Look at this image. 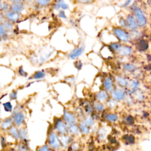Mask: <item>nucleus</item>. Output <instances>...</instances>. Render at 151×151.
<instances>
[{"instance_id":"1","label":"nucleus","mask_w":151,"mask_h":151,"mask_svg":"<svg viewBox=\"0 0 151 151\" xmlns=\"http://www.w3.org/2000/svg\"><path fill=\"white\" fill-rule=\"evenodd\" d=\"M112 32L117 39L120 42H126L130 40V34L122 27H114L112 29Z\"/></svg>"},{"instance_id":"2","label":"nucleus","mask_w":151,"mask_h":151,"mask_svg":"<svg viewBox=\"0 0 151 151\" xmlns=\"http://www.w3.org/2000/svg\"><path fill=\"white\" fill-rule=\"evenodd\" d=\"M134 16L137 22L138 25L140 27H144L147 23L146 17L144 14L143 10L137 6H134L132 8Z\"/></svg>"},{"instance_id":"3","label":"nucleus","mask_w":151,"mask_h":151,"mask_svg":"<svg viewBox=\"0 0 151 151\" xmlns=\"http://www.w3.org/2000/svg\"><path fill=\"white\" fill-rule=\"evenodd\" d=\"M126 27L132 31H136L139 27L137 22L133 15L129 14L126 18Z\"/></svg>"},{"instance_id":"4","label":"nucleus","mask_w":151,"mask_h":151,"mask_svg":"<svg viewBox=\"0 0 151 151\" xmlns=\"http://www.w3.org/2000/svg\"><path fill=\"white\" fill-rule=\"evenodd\" d=\"M100 54L101 57L105 60H111L114 57V52L107 45H104L100 51Z\"/></svg>"},{"instance_id":"5","label":"nucleus","mask_w":151,"mask_h":151,"mask_svg":"<svg viewBox=\"0 0 151 151\" xmlns=\"http://www.w3.org/2000/svg\"><path fill=\"white\" fill-rule=\"evenodd\" d=\"M102 84L104 90L108 93H111L114 89L113 79L110 76L104 77L103 80Z\"/></svg>"},{"instance_id":"6","label":"nucleus","mask_w":151,"mask_h":151,"mask_svg":"<svg viewBox=\"0 0 151 151\" xmlns=\"http://www.w3.org/2000/svg\"><path fill=\"white\" fill-rule=\"evenodd\" d=\"M4 18H5L6 20L14 23L19 20L20 18V14L15 12L11 10H9L8 11L4 12Z\"/></svg>"},{"instance_id":"7","label":"nucleus","mask_w":151,"mask_h":151,"mask_svg":"<svg viewBox=\"0 0 151 151\" xmlns=\"http://www.w3.org/2000/svg\"><path fill=\"white\" fill-rule=\"evenodd\" d=\"M133 49L130 46L127 45H122L119 50L116 53L118 55L123 57H127L132 54Z\"/></svg>"},{"instance_id":"8","label":"nucleus","mask_w":151,"mask_h":151,"mask_svg":"<svg viewBox=\"0 0 151 151\" xmlns=\"http://www.w3.org/2000/svg\"><path fill=\"white\" fill-rule=\"evenodd\" d=\"M48 142L51 147L55 148V149H58L60 146V142L57 138V136L56 134L54 132H52L48 137Z\"/></svg>"},{"instance_id":"9","label":"nucleus","mask_w":151,"mask_h":151,"mask_svg":"<svg viewBox=\"0 0 151 151\" xmlns=\"http://www.w3.org/2000/svg\"><path fill=\"white\" fill-rule=\"evenodd\" d=\"M84 50V45H80L76 47L69 54V57L72 60L77 59L79 56H80Z\"/></svg>"},{"instance_id":"10","label":"nucleus","mask_w":151,"mask_h":151,"mask_svg":"<svg viewBox=\"0 0 151 151\" xmlns=\"http://www.w3.org/2000/svg\"><path fill=\"white\" fill-rule=\"evenodd\" d=\"M111 95L115 100H122L125 97V93L122 89H114L111 93Z\"/></svg>"},{"instance_id":"11","label":"nucleus","mask_w":151,"mask_h":151,"mask_svg":"<svg viewBox=\"0 0 151 151\" xmlns=\"http://www.w3.org/2000/svg\"><path fill=\"white\" fill-rule=\"evenodd\" d=\"M109 94L108 92H107L105 90L100 91L96 94V97L97 100L100 102H104L108 100L109 99Z\"/></svg>"},{"instance_id":"12","label":"nucleus","mask_w":151,"mask_h":151,"mask_svg":"<svg viewBox=\"0 0 151 151\" xmlns=\"http://www.w3.org/2000/svg\"><path fill=\"white\" fill-rule=\"evenodd\" d=\"M13 120H14V122L15 123V124L16 125L19 126V125L22 124L24 120V114L21 112L15 113L14 115Z\"/></svg>"},{"instance_id":"13","label":"nucleus","mask_w":151,"mask_h":151,"mask_svg":"<svg viewBox=\"0 0 151 151\" xmlns=\"http://www.w3.org/2000/svg\"><path fill=\"white\" fill-rule=\"evenodd\" d=\"M24 6L23 3H18V4H11V7H10V10L20 14L21 12L24 11Z\"/></svg>"},{"instance_id":"14","label":"nucleus","mask_w":151,"mask_h":151,"mask_svg":"<svg viewBox=\"0 0 151 151\" xmlns=\"http://www.w3.org/2000/svg\"><path fill=\"white\" fill-rule=\"evenodd\" d=\"M54 8L55 10H58L60 8L65 10L68 9V5L63 0H57L54 5Z\"/></svg>"},{"instance_id":"15","label":"nucleus","mask_w":151,"mask_h":151,"mask_svg":"<svg viewBox=\"0 0 151 151\" xmlns=\"http://www.w3.org/2000/svg\"><path fill=\"white\" fill-rule=\"evenodd\" d=\"M55 127H56L55 128L61 134H65L67 132L66 126H65V124L62 121H60V120L58 121L55 123Z\"/></svg>"},{"instance_id":"16","label":"nucleus","mask_w":151,"mask_h":151,"mask_svg":"<svg viewBox=\"0 0 151 151\" xmlns=\"http://www.w3.org/2000/svg\"><path fill=\"white\" fill-rule=\"evenodd\" d=\"M115 81L121 87H126L128 85V81L127 79L121 76H117L115 77Z\"/></svg>"},{"instance_id":"17","label":"nucleus","mask_w":151,"mask_h":151,"mask_svg":"<svg viewBox=\"0 0 151 151\" xmlns=\"http://www.w3.org/2000/svg\"><path fill=\"white\" fill-rule=\"evenodd\" d=\"M64 117L65 122H67V123L70 124V125L73 124L76 121V118H75L74 116L70 112H67V111L65 112L64 113Z\"/></svg>"},{"instance_id":"18","label":"nucleus","mask_w":151,"mask_h":151,"mask_svg":"<svg viewBox=\"0 0 151 151\" xmlns=\"http://www.w3.org/2000/svg\"><path fill=\"white\" fill-rule=\"evenodd\" d=\"M46 76V73L42 71V70H40L36 71L32 76L30 77V79H34V80H40L44 78Z\"/></svg>"},{"instance_id":"19","label":"nucleus","mask_w":151,"mask_h":151,"mask_svg":"<svg viewBox=\"0 0 151 151\" xmlns=\"http://www.w3.org/2000/svg\"><path fill=\"white\" fill-rule=\"evenodd\" d=\"M123 69L129 73H133L136 71V67L132 63H125L123 65Z\"/></svg>"},{"instance_id":"20","label":"nucleus","mask_w":151,"mask_h":151,"mask_svg":"<svg viewBox=\"0 0 151 151\" xmlns=\"http://www.w3.org/2000/svg\"><path fill=\"white\" fill-rule=\"evenodd\" d=\"M121 45H122V44L120 42L117 41V42L111 43L109 45V47L114 52V53H117L119 50Z\"/></svg>"},{"instance_id":"21","label":"nucleus","mask_w":151,"mask_h":151,"mask_svg":"<svg viewBox=\"0 0 151 151\" xmlns=\"http://www.w3.org/2000/svg\"><path fill=\"white\" fill-rule=\"evenodd\" d=\"M1 24H3L4 27H5V29L7 31H11L13 29H14V25L13 23L5 19L4 20V21L1 22Z\"/></svg>"},{"instance_id":"22","label":"nucleus","mask_w":151,"mask_h":151,"mask_svg":"<svg viewBox=\"0 0 151 151\" xmlns=\"http://www.w3.org/2000/svg\"><path fill=\"white\" fill-rule=\"evenodd\" d=\"M10 7H11V5L9 4L7 2H6V1L2 2V0H1L0 8H1V12H2V11L6 12V11L10 10Z\"/></svg>"},{"instance_id":"23","label":"nucleus","mask_w":151,"mask_h":151,"mask_svg":"<svg viewBox=\"0 0 151 151\" xmlns=\"http://www.w3.org/2000/svg\"><path fill=\"white\" fill-rule=\"evenodd\" d=\"M36 4L41 7L48 6L51 4V0H34Z\"/></svg>"},{"instance_id":"24","label":"nucleus","mask_w":151,"mask_h":151,"mask_svg":"<svg viewBox=\"0 0 151 151\" xmlns=\"http://www.w3.org/2000/svg\"><path fill=\"white\" fill-rule=\"evenodd\" d=\"M12 123V120L11 119H7L5 120H4V122L2 123L1 127L2 129H7L8 128H11L10 127L11 126Z\"/></svg>"},{"instance_id":"25","label":"nucleus","mask_w":151,"mask_h":151,"mask_svg":"<svg viewBox=\"0 0 151 151\" xmlns=\"http://www.w3.org/2000/svg\"><path fill=\"white\" fill-rule=\"evenodd\" d=\"M9 133L14 137L15 139H18L19 137V132H18L17 129L15 127H11L9 130Z\"/></svg>"},{"instance_id":"26","label":"nucleus","mask_w":151,"mask_h":151,"mask_svg":"<svg viewBox=\"0 0 151 151\" xmlns=\"http://www.w3.org/2000/svg\"><path fill=\"white\" fill-rule=\"evenodd\" d=\"M118 119V116L116 114H113V113H110L107 114L106 116V119L110 122H116Z\"/></svg>"},{"instance_id":"27","label":"nucleus","mask_w":151,"mask_h":151,"mask_svg":"<svg viewBox=\"0 0 151 151\" xmlns=\"http://www.w3.org/2000/svg\"><path fill=\"white\" fill-rule=\"evenodd\" d=\"M80 130L84 134H87L90 130L89 127H88V126L86 124H85L84 123H82L80 124Z\"/></svg>"},{"instance_id":"28","label":"nucleus","mask_w":151,"mask_h":151,"mask_svg":"<svg viewBox=\"0 0 151 151\" xmlns=\"http://www.w3.org/2000/svg\"><path fill=\"white\" fill-rule=\"evenodd\" d=\"M7 32L8 31L5 29V28L4 27L3 24L1 23V25H0V35H1V38H2L3 37H5V36H6Z\"/></svg>"},{"instance_id":"29","label":"nucleus","mask_w":151,"mask_h":151,"mask_svg":"<svg viewBox=\"0 0 151 151\" xmlns=\"http://www.w3.org/2000/svg\"><path fill=\"white\" fill-rule=\"evenodd\" d=\"M94 107H95V109L98 111H101L104 109V105L101 102L98 101L95 103Z\"/></svg>"},{"instance_id":"30","label":"nucleus","mask_w":151,"mask_h":151,"mask_svg":"<svg viewBox=\"0 0 151 151\" xmlns=\"http://www.w3.org/2000/svg\"><path fill=\"white\" fill-rule=\"evenodd\" d=\"M75 1L80 4H91L95 2V0H75Z\"/></svg>"},{"instance_id":"31","label":"nucleus","mask_w":151,"mask_h":151,"mask_svg":"<svg viewBox=\"0 0 151 151\" xmlns=\"http://www.w3.org/2000/svg\"><path fill=\"white\" fill-rule=\"evenodd\" d=\"M69 130L70 131V133H71L72 134H77L78 133V131H79L78 127H77L73 124L70 126V127H69Z\"/></svg>"},{"instance_id":"32","label":"nucleus","mask_w":151,"mask_h":151,"mask_svg":"<svg viewBox=\"0 0 151 151\" xmlns=\"http://www.w3.org/2000/svg\"><path fill=\"white\" fill-rule=\"evenodd\" d=\"M4 109L6 111H11L12 110V106L10 102H6V103H4Z\"/></svg>"},{"instance_id":"33","label":"nucleus","mask_w":151,"mask_h":151,"mask_svg":"<svg viewBox=\"0 0 151 151\" xmlns=\"http://www.w3.org/2000/svg\"><path fill=\"white\" fill-rule=\"evenodd\" d=\"M84 123L86 124L87 126H91L93 124V120L91 119V117H88L84 120Z\"/></svg>"},{"instance_id":"34","label":"nucleus","mask_w":151,"mask_h":151,"mask_svg":"<svg viewBox=\"0 0 151 151\" xmlns=\"http://www.w3.org/2000/svg\"><path fill=\"white\" fill-rule=\"evenodd\" d=\"M18 74H19L21 76H22V77H25L27 76V72H25V71H24V68H23V67H22V66L20 67H19L18 70Z\"/></svg>"},{"instance_id":"35","label":"nucleus","mask_w":151,"mask_h":151,"mask_svg":"<svg viewBox=\"0 0 151 151\" xmlns=\"http://www.w3.org/2000/svg\"><path fill=\"white\" fill-rule=\"evenodd\" d=\"M74 65L75 67L78 70H80L81 69L82 66H83V64L81 63V61L80 60H77L75 63H74Z\"/></svg>"},{"instance_id":"36","label":"nucleus","mask_w":151,"mask_h":151,"mask_svg":"<svg viewBox=\"0 0 151 151\" xmlns=\"http://www.w3.org/2000/svg\"><path fill=\"white\" fill-rule=\"evenodd\" d=\"M130 86L132 89H133V90L136 89L137 88V87L139 86V83L136 80H132L130 82Z\"/></svg>"},{"instance_id":"37","label":"nucleus","mask_w":151,"mask_h":151,"mask_svg":"<svg viewBox=\"0 0 151 151\" xmlns=\"http://www.w3.org/2000/svg\"><path fill=\"white\" fill-rule=\"evenodd\" d=\"M58 17L60 18H61L63 19H67V16H66V15L65 14V12L63 10H60L58 12Z\"/></svg>"},{"instance_id":"38","label":"nucleus","mask_w":151,"mask_h":151,"mask_svg":"<svg viewBox=\"0 0 151 151\" xmlns=\"http://www.w3.org/2000/svg\"><path fill=\"white\" fill-rule=\"evenodd\" d=\"M38 151H50V149H49L48 146L45 145V146H43L40 147L38 149Z\"/></svg>"},{"instance_id":"39","label":"nucleus","mask_w":151,"mask_h":151,"mask_svg":"<svg viewBox=\"0 0 151 151\" xmlns=\"http://www.w3.org/2000/svg\"><path fill=\"white\" fill-rule=\"evenodd\" d=\"M11 4H18V3H22V0H9Z\"/></svg>"},{"instance_id":"40","label":"nucleus","mask_w":151,"mask_h":151,"mask_svg":"<svg viewBox=\"0 0 151 151\" xmlns=\"http://www.w3.org/2000/svg\"><path fill=\"white\" fill-rule=\"evenodd\" d=\"M10 97L12 99H15L17 98V92L16 91H12L11 94H10Z\"/></svg>"},{"instance_id":"41","label":"nucleus","mask_w":151,"mask_h":151,"mask_svg":"<svg viewBox=\"0 0 151 151\" xmlns=\"http://www.w3.org/2000/svg\"><path fill=\"white\" fill-rule=\"evenodd\" d=\"M130 1L131 0H127L125 3H124V6H127L129 3H130Z\"/></svg>"},{"instance_id":"42","label":"nucleus","mask_w":151,"mask_h":151,"mask_svg":"<svg viewBox=\"0 0 151 151\" xmlns=\"http://www.w3.org/2000/svg\"><path fill=\"white\" fill-rule=\"evenodd\" d=\"M25 1H26L27 2H31L32 0H25Z\"/></svg>"}]
</instances>
